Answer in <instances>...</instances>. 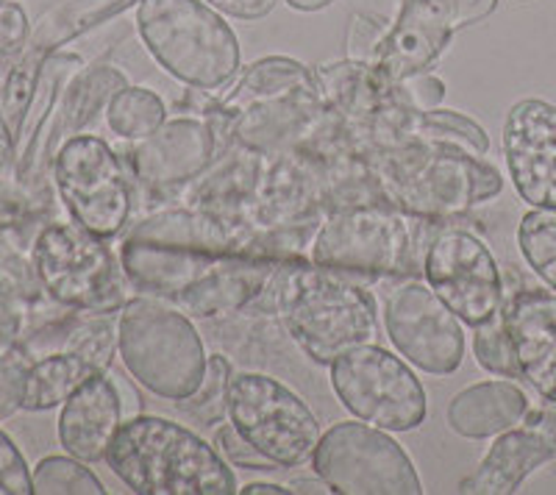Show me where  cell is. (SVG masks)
Instances as JSON below:
<instances>
[{"label":"cell","instance_id":"18","mask_svg":"<svg viewBox=\"0 0 556 495\" xmlns=\"http://www.w3.org/2000/svg\"><path fill=\"white\" fill-rule=\"evenodd\" d=\"M504 160L515 192L531 210H556V106L518 101L504 120Z\"/></svg>","mask_w":556,"mask_h":495},{"label":"cell","instance_id":"36","mask_svg":"<svg viewBox=\"0 0 556 495\" xmlns=\"http://www.w3.org/2000/svg\"><path fill=\"white\" fill-rule=\"evenodd\" d=\"M215 443H217V448H220L223 457L228 459V465H245V468H253V470L276 468V465L267 462V459L262 457L256 448H251V445H248L245 440L237 434V429L231 423L223 426L220 432H217Z\"/></svg>","mask_w":556,"mask_h":495},{"label":"cell","instance_id":"21","mask_svg":"<svg viewBox=\"0 0 556 495\" xmlns=\"http://www.w3.org/2000/svg\"><path fill=\"white\" fill-rule=\"evenodd\" d=\"M334 112L317 98H276L245 106L228 120V137L242 151L285 156L326 131Z\"/></svg>","mask_w":556,"mask_h":495},{"label":"cell","instance_id":"5","mask_svg":"<svg viewBox=\"0 0 556 495\" xmlns=\"http://www.w3.org/2000/svg\"><path fill=\"white\" fill-rule=\"evenodd\" d=\"M137 31L162 71L201 92L226 87L240 71L237 34L203 0H139Z\"/></svg>","mask_w":556,"mask_h":495},{"label":"cell","instance_id":"19","mask_svg":"<svg viewBox=\"0 0 556 495\" xmlns=\"http://www.w3.org/2000/svg\"><path fill=\"white\" fill-rule=\"evenodd\" d=\"M556 459V404L526 415L518 426L498 434L495 445L468 479H462L465 495H509L545 462Z\"/></svg>","mask_w":556,"mask_h":495},{"label":"cell","instance_id":"14","mask_svg":"<svg viewBox=\"0 0 556 495\" xmlns=\"http://www.w3.org/2000/svg\"><path fill=\"white\" fill-rule=\"evenodd\" d=\"M495 9L498 0H404L399 20L387 28L374 71L387 84L426 73L456 31L481 23Z\"/></svg>","mask_w":556,"mask_h":495},{"label":"cell","instance_id":"23","mask_svg":"<svg viewBox=\"0 0 556 495\" xmlns=\"http://www.w3.org/2000/svg\"><path fill=\"white\" fill-rule=\"evenodd\" d=\"M123 426L121 390L106 373L84 381L62 404L59 443L70 457L96 465L106 457L109 443Z\"/></svg>","mask_w":556,"mask_h":495},{"label":"cell","instance_id":"29","mask_svg":"<svg viewBox=\"0 0 556 495\" xmlns=\"http://www.w3.org/2000/svg\"><path fill=\"white\" fill-rule=\"evenodd\" d=\"M231 379H235L231 363L223 354H212L206 359L201 388L195 395L181 401V409H187L201 423H217L223 415H228V384H231Z\"/></svg>","mask_w":556,"mask_h":495},{"label":"cell","instance_id":"24","mask_svg":"<svg viewBox=\"0 0 556 495\" xmlns=\"http://www.w3.org/2000/svg\"><path fill=\"white\" fill-rule=\"evenodd\" d=\"M276 98H317V101H326L317 71L295 62V59L267 56L245 67L231 96L223 98L220 103H208V109L203 106V112H206L203 120L212 123L217 137H220V134L228 131V120L237 112L253 106V103L276 101Z\"/></svg>","mask_w":556,"mask_h":495},{"label":"cell","instance_id":"13","mask_svg":"<svg viewBox=\"0 0 556 495\" xmlns=\"http://www.w3.org/2000/svg\"><path fill=\"white\" fill-rule=\"evenodd\" d=\"M128 7H131V0H70L64 7L53 9L48 17H42L7 81L0 84V170L14 156L20 134H23L34 98L39 92L45 64L51 62L59 45L81 37L98 23H106L114 14L126 12Z\"/></svg>","mask_w":556,"mask_h":495},{"label":"cell","instance_id":"40","mask_svg":"<svg viewBox=\"0 0 556 495\" xmlns=\"http://www.w3.org/2000/svg\"><path fill=\"white\" fill-rule=\"evenodd\" d=\"M334 0H287V7L295 12H320V9L331 7Z\"/></svg>","mask_w":556,"mask_h":495},{"label":"cell","instance_id":"33","mask_svg":"<svg viewBox=\"0 0 556 495\" xmlns=\"http://www.w3.org/2000/svg\"><path fill=\"white\" fill-rule=\"evenodd\" d=\"M28 356L12 354L0 359V420L12 418L17 409H23V390H26Z\"/></svg>","mask_w":556,"mask_h":495},{"label":"cell","instance_id":"17","mask_svg":"<svg viewBox=\"0 0 556 495\" xmlns=\"http://www.w3.org/2000/svg\"><path fill=\"white\" fill-rule=\"evenodd\" d=\"M109 315H96L92 323L73 326L64 343L39 356H28L23 409L45 412L62 407L70 395L92 376L106 373L117 351V329Z\"/></svg>","mask_w":556,"mask_h":495},{"label":"cell","instance_id":"7","mask_svg":"<svg viewBox=\"0 0 556 495\" xmlns=\"http://www.w3.org/2000/svg\"><path fill=\"white\" fill-rule=\"evenodd\" d=\"M34 270L56 304L114 315L128 304V279L106 240L76 223H51L34 242Z\"/></svg>","mask_w":556,"mask_h":495},{"label":"cell","instance_id":"37","mask_svg":"<svg viewBox=\"0 0 556 495\" xmlns=\"http://www.w3.org/2000/svg\"><path fill=\"white\" fill-rule=\"evenodd\" d=\"M217 12L228 14V17L240 20H260L276 9V0H203Z\"/></svg>","mask_w":556,"mask_h":495},{"label":"cell","instance_id":"26","mask_svg":"<svg viewBox=\"0 0 556 495\" xmlns=\"http://www.w3.org/2000/svg\"><path fill=\"white\" fill-rule=\"evenodd\" d=\"M165 101L146 87H123L106 103V123L123 140L139 142L165 126Z\"/></svg>","mask_w":556,"mask_h":495},{"label":"cell","instance_id":"15","mask_svg":"<svg viewBox=\"0 0 556 495\" xmlns=\"http://www.w3.org/2000/svg\"><path fill=\"white\" fill-rule=\"evenodd\" d=\"M424 276L465 326L486 323L504 304V279L493 251L476 234L448 229L426 245Z\"/></svg>","mask_w":556,"mask_h":495},{"label":"cell","instance_id":"16","mask_svg":"<svg viewBox=\"0 0 556 495\" xmlns=\"http://www.w3.org/2000/svg\"><path fill=\"white\" fill-rule=\"evenodd\" d=\"M384 329L406 363L424 373L448 376L465 359L462 320L420 281L392 290L384 306Z\"/></svg>","mask_w":556,"mask_h":495},{"label":"cell","instance_id":"30","mask_svg":"<svg viewBox=\"0 0 556 495\" xmlns=\"http://www.w3.org/2000/svg\"><path fill=\"white\" fill-rule=\"evenodd\" d=\"M473 354L476 363H479L486 373L504 376V379H520L513 340H509V331H506L501 309L495 312L486 323L476 326L473 329Z\"/></svg>","mask_w":556,"mask_h":495},{"label":"cell","instance_id":"1","mask_svg":"<svg viewBox=\"0 0 556 495\" xmlns=\"http://www.w3.org/2000/svg\"><path fill=\"white\" fill-rule=\"evenodd\" d=\"M290 259L301 256L285 229L265 231L206 206L156 212L121 248L134 290L203 320L251 304Z\"/></svg>","mask_w":556,"mask_h":495},{"label":"cell","instance_id":"20","mask_svg":"<svg viewBox=\"0 0 556 495\" xmlns=\"http://www.w3.org/2000/svg\"><path fill=\"white\" fill-rule=\"evenodd\" d=\"M217 131L203 117H178L128 151L134 178L148 190H173L201 176L215 160Z\"/></svg>","mask_w":556,"mask_h":495},{"label":"cell","instance_id":"32","mask_svg":"<svg viewBox=\"0 0 556 495\" xmlns=\"http://www.w3.org/2000/svg\"><path fill=\"white\" fill-rule=\"evenodd\" d=\"M387 37V26L379 17L370 14H354L351 31H348V59L354 62L374 64L379 56V48Z\"/></svg>","mask_w":556,"mask_h":495},{"label":"cell","instance_id":"25","mask_svg":"<svg viewBox=\"0 0 556 495\" xmlns=\"http://www.w3.org/2000/svg\"><path fill=\"white\" fill-rule=\"evenodd\" d=\"M529 415V395L513 381H481L456 393L448 404L451 432L465 440L498 437Z\"/></svg>","mask_w":556,"mask_h":495},{"label":"cell","instance_id":"9","mask_svg":"<svg viewBox=\"0 0 556 495\" xmlns=\"http://www.w3.org/2000/svg\"><path fill=\"white\" fill-rule=\"evenodd\" d=\"M228 423L276 468H298L320 443V420L306 401L265 373H240L228 384Z\"/></svg>","mask_w":556,"mask_h":495},{"label":"cell","instance_id":"39","mask_svg":"<svg viewBox=\"0 0 556 495\" xmlns=\"http://www.w3.org/2000/svg\"><path fill=\"white\" fill-rule=\"evenodd\" d=\"M292 493H331V487L326 482H323L320 477L315 473V479H295V482L290 484Z\"/></svg>","mask_w":556,"mask_h":495},{"label":"cell","instance_id":"2","mask_svg":"<svg viewBox=\"0 0 556 495\" xmlns=\"http://www.w3.org/2000/svg\"><path fill=\"white\" fill-rule=\"evenodd\" d=\"M384 204L420 220L465 215L495 198L504 178L479 153L454 142H406L365 153Z\"/></svg>","mask_w":556,"mask_h":495},{"label":"cell","instance_id":"4","mask_svg":"<svg viewBox=\"0 0 556 495\" xmlns=\"http://www.w3.org/2000/svg\"><path fill=\"white\" fill-rule=\"evenodd\" d=\"M276 309L287 334L317 365H331L345 351L379 337L374 295L315 262L290 259L278 270Z\"/></svg>","mask_w":556,"mask_h":495},{"label":"cell","instance_id":"22","mask_svg":"<svg viewBox=\"0 0 556 495\" xmlns=\"http://www.w3.org/2000/svg\"><path fill=\"white\" fill-rule=\"evenodd\" d=\"M520 379L556 404V292L529 287L501 306Z\"/></svg>","mask_w":556,"mask_h":495},{"label":"cell","instance_id":"6","mask_svg":"<svg viewBox=\"0 0 556 495\" xmlns=\"http://www.w3.org/2000/svg\"><path fill=\"white\" fill-rule=\"evenodd\" d=\"M117 348L128 373L159 398H190L206 373L208 356L190 315L151 295L121 309Z\"/></svg>","mask_w":556,"mask_h":495},{"label":"cell","instance_id":"35","mask_svg":"<svg viewBox=\"0 0 556 495\" xmlns=\"http://www.w3.org/2000/svg\"><path fill=\"white\" fill-rule=\"evenodd\" d=\"M28 14L26 9L3 0L0 3V56H17L28 45Z\"/></svg>","mask_w":556,"mask_h":495},{"label":"cell","instance_id":"34","mask_svg":"<svg viewBox=\"0 0 556 495\" xmlns=\"http://www.w3.org/2000/svg\"><path fill=\"white\" fill-rule=\"evenodd\" d=\"M392 98L412 109H437L445 98V84L431 76L429 71L415 73L404 81L392 84Z\"/></svg>","mask_w":556,"mask_h":495},{"label":"cell","instance_id":"38","mask_svg":"<svg viewBox=\"0 0 556 495\" xmlns=\"http://www.w3.org/2000/svg\"><path fill=\"white\" fill-rule=\"evenodd\" d=\"M240 495H290L292 490L281 487V484H265V482H251L242 490H237Z\"/></svg>","mask_w":556,"mask_h":495},{"label":"cell","instance_id":"27","mask_svg":"<svg viewBox=\"0 0 556 495\" xmlns=\"http://www.w3.org/2000/svg\"><path fill=\"white\" fill-rule=\"evenodd\" d=\"M518 248L526 265L556 292V210H531L520 217Z\"/></svg>","mask_w":556,"mask_h":495},{"label":"cell","instance_id":"10","mask_svg":"<svg viewBox=\"0 0 556 495\" xmlns=\"http://www.w3.org/2000/svg\"><path fill=\"white\" fill-rule=\"evenodd\" d=\"M342 407L384 432H412L426 420V390L409 365L376 343L356 345L329 365Z\"/></svg>","mask_w":556,"mask_h":495},{"label":"cell","instance_id":"8","mask_svg":"<svg viewBox=\"0 0 556 495\" xmlns=\"http://www.w3.org/2000/svg\"><path fill=\"white\" fill-rule=\"evenodd\" d=\"M409 215L392 206L334 210L309 242V259L323 270L351 276H417Z\"/></svg>","mask_w":556,"mask_h":495},{"label":"cell","instance_id":"11","mask_svg":"<svg viewBox=\"0 0 556 495\" xmlns=\"http://www.w3.org/2000/svg\"><path fill=\"white\" fill-rule=\"evenodd\" d=\"M312 468L342 495H420L424 484L409 454L390 432L365 420H345L323 434Z\"/></svg>","mask_w":556,"mask_h":495},{"label":"cell","instance_id":"3","mask_svg":"<svg viewBox=\"0 0 556 495\" xmlns=\"http://www.w3.org/2000/svg\"><path fill=\"white\" fill-rule=\"evenodd\" d=\"M103 459L137 495L237 493L228 459L176 420L153 415L123 420Z\"/></svg>","mask_w":556,"mask_h":495},{"label":"cell","instance_id":"31","mask_svg":"<svg viewBox=\"0 0 556 495\" xmlns=\"http://www.w3.org/2000/svg\"><path fill=\"white\" fill-rule=\"evenodd\" d=\"M34 479L26 457L14 440L0 429V495H31Z\"/></svg>","mask_w":556,"mask_h":495},{"label":"cell","instance_id":"28","mask_svg":"<svg viewBox=\"0 0 556 495\" xmlns=\"http://www.w3.org/2000/svg\"><path fill=\"white\" fill-rule=\"evenodd\" d=\"M37 495H103L101 479L76 457H45L31 470Z\"/></svg>","mask_w":556,"mask_h":495},{"label":"cell","instance_id":"12","mask_svg":"<svg viewBox=\"0 0 556 495\" xmlns=\"http://www.w3.org/2000/svg\"><path fill=\"white\" fill-rule=\"evenodd\" d=\"M53 181L73 223L89 234L112 240L131 215V190L121 156L96 134L62 142L53 156Z\"/></svg>","mask_w":556,"mask_h":495},{"label":"cell","instance_id":"41","mask_svg":"<svg viewBox=\"0 0 556 495\" xmlns=\"http://www.w3.org/2000/svg\"><path fill=\"white\" fill-rule=\"evenodd\" d=\"M0 3H3V0H0Z\"/></svg>","mask_w":556,"mask_h":495}]
</instances>
